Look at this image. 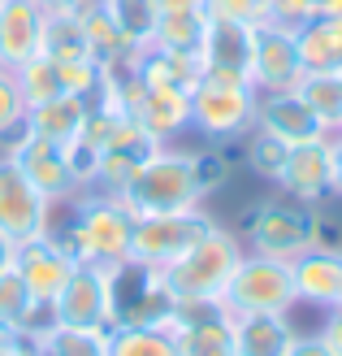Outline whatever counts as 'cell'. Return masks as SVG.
<instances>
[{
  "mask_svg": "<svg viewBox=\"0 0 342 356\" xmlns=\"http://www.w3.org/2000/svg\"><path fill=\"white\" fill-rule=\"evenodd\" d=\"M117 200L126 204L130 218H156V213L200 209L204 191H200V183H195V152L160 144L148 161L130 174V183L121 187Z\"/></svg>",
  "mask_w": 342,
  "mask_h": 356,
  "instance_id": "cell-1",
  "label": "cell"
},
{
  "mask_svg": "<svg viewBox=\"0 0 342 356\" xmlns=\"http://www.w3.org/2000/svg\"><path fill=\"white\" fill-rule=\"evenodd\" d=\"M52 235L61 239V248L78 265H117V261L130 257L135 218L126 213V204L117 200V195L83 191V200L74 204V222H69L65 230H52Z\"/></svg>",
  "mask_w": 342,
  "mask_h": 356,
  "instance_id": "cell-2",
  "label": "cell"
},
{
  "mask_svg": "<svg viewBox=\"0 0 342 356\" xmlns=\"http://www.w3.org/2000/svg\"><path fill=\"white\" fill-rule=\"evenodd\" d=\"M243 261V243L234 230L212 226L200 243H191L182 257L160 265V278L173 291V300H221L230 274Z\"/></svg>",
  "mask_w": 342,
  "mask_h": 356,
  "instance_id": "cell-3",
  "label": "cell"
},
{
  "mask_svg": "<svg viewBox=\"0 0 342 356\" xmlns=\"http://www.w3.org/2000/svg\"><path fill=\"white\" fill-rule=\"evenodd\" d=\"M256 100L260 92L247 79L200 74V83L191 87V127L204 135V144L221 148L256 127Z\"/></svg>",
  "mask_w": 342,
  "mask_h": 356,
  "instance_id": "cell-4",
  "label": "cell"
},
{
  "mask_svg": "<svg viewBox=\"0 0 342 356\" xmlns=\"http://www.w3.org/2000/svg\"><path fill=\"white\" fill-rule=\"evenodd\" d=\"M239 243L247 252L260 257H277V261H295L299 252H308L316 243V213L308 204H277L264 200L256 209H247V218L239 222Z\"/></svg>",
  "mask_w": 342,
  "mask_h": 356,
  "instance_id": "cell-5",
  "label": "cell"
},
{
  "mask_svg": "<svg viewBox=\"0 0 342 356\" xmlns=\"http://www.w3.org/2000/svg\"><path fill=\"white\" fill-rule=\"evenodd\" d=\"M295 305L299 300H295L291 261L260 257L243 248L239 270L230 274L225 291H221V309L225 313H291Z\"/></svg>",
  "mask_w": 342,
  "mask_h": 356,
  "instance_id": "cell-6",
  "label": "cell"
},
{
  "mask_svg": "<svg viewBox=\"0 0 342 356\" xmlns=\"http://www.w3.org/2000/svg\"><path fill=\"white\" fill-rule=\"evenodd\" d=\"M109 270V300H113V326H169L173 291L165 287L160 270L139 261H117Z\"/></svg>",
  "mask_w": 342,
  "mask_h": 356,
  "instance_id": "cell-7",
  "label": "cell"
},
{
  "mask_svg": "<svg viewBox=\"0 0 342 356\" xmlns=\"http://www.w3.org/2000/svg\"><path fill=\"white\" fill-rule=\"evenodd\" d=\"M217 226L200 209H182V213H156V218H135V235H130V261L139 265H169L173 257H182L191 243H200L208 230Z\"/></svg>",
  "mask_w": 342,
  "mask_h": 356,
  "instance_id": "cell-8",
  "label": "cell"
},
{
  "mask_svg": "<svg viewBox=\"0 0 342 356\" xmlns=\"http://www.w3.org/2000/svg\"><path fill=\"white\" fill-rule=\"evenodd\" d=\"M0 230L22 243L52 230V200L13 165V156L0 148Z\"/></svg>",
  "mask_w": 342,
  "mask_h": 356,
  "instance_id": "cell-9",
  "label": "cell"
},
{
  "mask_svg": "<svg viewBox=\"0 0 342 356\" xmlns=\"http://www.w3.org/2000/svg\"><path fill=\"white\" fill-rule=\"evenodd\" d=\"M0 148L13 156V165L22 170L52 204L83 195L78 183H74V170H69V152H65V144H52V139H40V135H31V131H17V135L5 139Z\"/></svg>",
  "mask_w": 342,
  "mask_h": 356,
  "instance_id": "cell-10",
  "label": "cell"
},
{
  "mask_svg": "<svg viewBox=\"0 0 342 356\" xmlns=\"http://www.w3.org/2000/svg\"><path fill=\"white\" fill-rule=\"evenodd\" d=\"M303 79L299 48H295V26L264 17L256 22V52H251V87L256 92H291Z\"/></svg>",
  "mask_w": 342,
  "mask_h": 356,
  "instance_id": "cell-11",
  "label": "cell"
},
{
  "mask_svg": "<svg viewBox=\"0 0 342 356\" xmlns=\"http://www.w3.org/2000/svg\"><path fill=\"white\" fill-rule=\"evenodd\" d=\"M74 265L78 261L65 252L52 230L48 235H35V239H22L13 248V270L40 305H52V300L61 296V287L69 282V274H74Z\"/></svg>",
  "mask_w": 342,
  "mask_h": 356,
  "instance_id": "cell-12",
  "label": "cell"
},
{
  "mask_svg": "<svg viewBox=\"0 0 342 356\" xmlns=\"http://www.w3.org/2000/svg\"><path fill=\"white\" fill-rule=\"evenodd\" d=\"M52 313L65 326H113V300H109V270L104 265H74L61 296L52 300Z\"/></svg>",
  "mask_w": 342,
  "mask_h": 356,
  "instance_id": "cell-13",
  "label": "cell"
},
{
  "mask_svg": "<svg viewBox=\"0 0 342 356\" xmlns=\"http://www.w3.org/2000/svg\"><path fill=\"white\" fill-rule=\"evenodd\" d=\"M251 52H256V22L208 17V35H204V48H200V74L251 83Z\"/></svg>",
  "mask_w": 342,
  "mask_h": 356,
  "instance_id": "cell-14",
  "label": "cell"
},
{
  "mask_svg": "<svg viewBox=\"0 0 342 356\" xmlns=\"http://www.w3.org/2000/svg\"><path fill=\"white\" fill-rule=\"evenodd\" d=\"M277 187L308 209L325 204L330 200V135L308 139V144H291V156H286Z\"/></svg>",
  "mask_w": 342,
  "mask_h": 356,
  "instance_id": "cell-15",
  "label": "cell"
},
{
  "mask_svg": "<svg viewBox=\"0 0 342 356\" xmlns=\"http://www.w3.org/2000/svg\"><path fill=\"white\" fill-rule=\"evenodd\" d=\"M48 13L35 0H0V65H26L44 52Z\"/></svg>",
  "mask_w": 342,
  "mask_h": 356,
  "instance_id": "cell-16",
  "label": "cell"
},
{
  "mask_svg": "<svg viewBox=\"0 0 342 356\" xmlns=\"http://www.w3.org/2000/svg\"><path fill=\"white\" fill-rule=\"evenodd\" d=\"M256 127L286 139V144H308V139H325L330 131L320 127V118L303 104V96L295 92H260L256 100Z\"/></svg>",
  "mask_w": 342,
  "mask_h": 356,
  "instance_id": "cell-17",
  "label": "cell"
},
{
  "mask_svg": "<svg viewBox=\"0 0 342 356\" xmlns=\"http://www.w3.org/2000/svg\"><path fill=\"white\" fill-rule=\"evenodd\" d=\"M291 278H295V300L312 309H330L342 305V252L334 248H308L291 261Z\"/></svg>",
  "mask_w": 342,
  "mask_h": 356,
  "instance_id": "cell-18",
  "label": "cell"
},
{
  "mask_svg": "<svg viewBox=\"0 0 342 356\" xmlns=\"http://www.w3.org/2000/svg\"><path fill=\"white\" fill-rule=\"evenodd\" d=\"M230 334L239 356H286L299 339L291 313H230Z\"/></svg>",
  "mask_w": 342,
  "mask_h": 356,
  "instance_id": "cell-19",
  "label": "cell"
},
{
  "mask_svg": "<svg viewBox=\"0 0 342 356\" xmlns=\"http://www.w3.org/2000/svg\"><path fill=\"white\" fill-rule=\"evenodd\" d=\"M295 48L303 74H338L342 70V13H320L295 26Z\"/></svg>",
  "mask_w": 342,
  "mask_h": 356,
  "instance_id": "cell-20",
  "label": "cell"
},
{
  "mask_svg": "<svg viewBox=\"0 0 342 356\" xmlns=\"http://www.w3.org/2000/svg\"><path fill=\"white\" fill-rule=\"evenodd\" d=\"M87 113H92V100L61 92V96L44 100V104H31L22 131L40 135V139H52V144H74L83 135V127H87Z\"/></svg>",
  "mask_w": 342,
  "mask_h": 356,
  "instance_id": "cell-21",
  "label": "cell"
},
{
  "mask_svg": "<svg viewBox=\"0 0 342 356\" xmlns=\"http://www.w3.org/2000/svg\"><path fill=\"white\" fill-rule=\"evenodd\" d=\"M135 118L160 139V144H169L178 131L191 127V92H182V87H152L148 92V87H143V100H139Z\"/></svg>",
  "mask_w": 342,
  "mask_h": 356,
  "instance_id": "cell-22",
  "label": "cell"
},
{
  "mask_svg": "<svg viewBox=\"0 0 342 356\" xmlns=\"http://www.w3.org/2000/svg\"><path fill=\"white\" fill-rule=\"evenodd\" d=\"M208 35V13L204 9H165L156 22L152 48L160 52H182V57H200Z\"/></svg>",
  "mask_w": 342,
  "mask_h": 356,
  "instance_id": "cell-23",
  "label": "cell"
},
{
  "mask_svg": "<svg viewBox=\"0 0 342 356\" xmlns=\"http://www.w3.org/2000/svg\"><path fill=\"white\" fill-rule=\"evenodd\" d=\"M109 339H113V326H65V322H57L40 339V352H48V356H109Z\"/></svg>",
  "mask_w": 342,
  "mask_h": 356,
  "instance_id": "cell-24",
  "label": "cell"
},
{
  "mask_svg": "<svg viewBox=\"0 0 342 356\" xmlns=\"http://www.w3.org/2000/svg\"><path fill=\"white\" fill-rule=\"evenodd\" d=\"M295 92L303 96V104L320 118V127L330 135L342 131V74H303L295 83Z\"/></svg>",
  "mask_w": 342,
  "mask_h": 356,
  "instance_id": "cell-25",
  "label": "cell"
},
{
  "mask_svg": "<svg viewBox=\"0 0 342 356\" xmlns=\"http://www.w3.org/2000/svg\"><path fill=\"white\" fill-rule=\"evenodd\" d=\"M109 356H178L173 326H113Z\"/></svg>",
  "mask_w": 342,
  "mask_h": 356,
  "instance_id": "cell-26",
  "label": "cell"
},
{
  "mask_svg": "<svg viewBox=\"0 0 342 356\" xmlns=\"http://www.w3.org/2000/svg\"><path fill=\"white\" fill-rule=\"evenodd\" d=\"M109 17L117 22L121 40L130 48H152V35H156V22H160V5L156 0H104Z\"/></svg>",
  "mask_w": 342,
  "mask_h": 356,
  "instance_id": "cell-27",
  "label": "cell"
},
{
  "mask_svg": "<svg viewBox=\"0 0 342 356\" xmlns=\"http://www.w3.org/2000/svg\"><path fill=\"white\" fill-rule=\"evenodd\" d=\"M286 156H291V144H286V139L268 135L260 127H251L243 135V161H247V170L256 178H264V183H277V178H282Z\"/></svg>",
  "mask_w": 342,
  "mask_h": 356,
  "instance_id": "cell-28",
  "label": "cell"
},
{
  "mask_svg": "<svg viewBox=\"0 0 342 356\" xmlns=\"http://www.w3.org/2000/svg\"><path fill=\"white\" fill-rule=\"evenodd\" d=\"M44 57H52V61L92 57V44H87V31H83V22H78V13H48Z\"/></svg>",
  "mask_w": 342,
  "mask_h": 356,
  "instance_id": "cell-29",
  "label": "cell"
},
{
  "mask_svg": "<svg viewBox=\"0 0 342 356\" xmlns=\"http://www.w3.org/2000/svg\"><path fill=\"white\" fill-rule=\"evenodd\" d=\"M78 22L87 31V44H92V57L96 61H113L117 52H126L130 44L121 40L117 22L109 17V9H104V0H87V5L78 9Z\"/></svg>",
  "mask_w": 342,
  "mask_h": 356,
  "instance_id": "cell-30",
  "label": "cell"
},
{
  "mask_svg": "<svg viewBox=\"0 0 342 356\" xmlns=\"http://www.w3.org/2000/svg\"><path fill=\"white\" fill-rule=\"evenodd\" d=\"M13 79H17V92H22V100H26V109L31 104H44V100H52V96H61L65 87H61V74H57V61L52 57H31L26 65H17L13 70Z\"/></svg>",
  "mask_w": 342,
  "mask_h": 356,
  "instance_id": "cell-31",
  "label": "cell"
},
{
  "mask_svg": "<svg viewBox=\"0 0 342 356\" xmlns=\"http://www.w3.org/2000/svg\"><path fill=\"white\" fill-rule=\"evenodd\" d=\"M35 305H40V300H35V296L26 291V282L17 278L13 265H9V270H0V326L22 330Z\"/></svg>",
  "mask_w": 342,
  "mask_h": 356,
  "instance_id": "cell-32",
  "label": "cell"
},
{
  "mask_svg": "<svg viewBox=\"0 0 342 356\" xmlns=\"http://www.w3.org/2000/svg\"><path fill=\"white\" fill-rule=\"evenodd\" d=\"M57 74H61V87L69 96H83V100H92L100 96V87H104V65L96 57H78V61H57Z\"/></svg>",
  "mask_w": 342,
  "mask_h": 356,
  "instance_id": "cell-33",
  "label": "cell"
},
{
  "mask_svg": "<svg viewBox=\"0 0 342 356\" xmlns=\"http://www.w3.org/2000/svg\"><path fill=\"white\" fill-rule=\"evenodd\" d=\"M22 122H26V100H22V92H17L13 70L0 65V144L22 131Z\"/></svg>",
  "mask_w": 342,
  "mask_h": 356,
  "instance_id": "cell-34",
  "label": "cell"
},
{
  "mask_svg": "<svg viewBox=\"0 0 342 356\" xmlns=\"http://www.w3.org/2000/svg\"><path fill=\"white\" fill-rule=\"evenodd\" d=\"M225 178H230V161H225V152H221L217 144L195 148V183H200L204 200H208L212 191H221V187H225Z\"/></svg>",
  "mask_w": 342,
  "mask_h": 356,
  "instance_id": "cell-35",
  "label": "cell"
},
{
  "mask_svg": "<svg viewBox=\"0 0 342 356\" xmlns=\"http://www.w3.org/2000/svg\"><path fill=\"white\" fill-rule=\"evenodd\" d=\"M208 17H234V22H264V5L260 0H204Z\"/></svg>",
  "mask_w": 342,
  "mask_h": 356,
  "instance_id": "cell-36",
  "label": "cell"
},
{
  "mask_svg": "<svg viewBox=\"0 0 342 356\" xmlns=\"http://www.w3.org/2000/svg\"><path fill=\"white\" fill-rule=\"evenodd\" d=\"M325 313V322H320V343H325L334 356H342V305H330V309H320Z\"/></svg>",
  "mask_w": 342,
  "mask_h": 356,
  "instance_id": "cell-37",
  "label": "cell"
},
{
  "mask_svg": "<svg viewBox=\"0 0 342 356\" xmlns=\"http://www.w3.org/2000/svg\"><path fill=\"white\" fill-rule=\"evenodd\" d=\"M330 195L342 200V131L330 135Z\"/></svg>",
  "mask_w": 342,
  "mask_h": 356,
  "instance_id": "cell-38",
  "label": "cell"
},
{
  "mask_svg": "<svg viewBox=\"0 0 342 356\" xmlns=\"http://www.w3.org/2000/svg\"><path fill=\"white\" fill-rule=\"evenodd\" d=\"M286 356H334L325 343H320V334H299V339L291 343V352Z\"/></svg>",
  "mask_w": 342,
  "mask_h": 356,
  "instance_id": "cell-39",
  "label": "cell"
},
{
  "mask_svg": "<svg viewBox=\"0 0 342 356\" xmlns=\"http://www.w3.org/2000/svg\"><path fill=\"white\" fill-rule=\"evenodd\" d=\"M35 5H40L44 13H78L87 0H35Z\"/></svg>",
  "mask_w": 342,
  "mask_h": 356,
  "instance_id": "cell-40",
  "label": "cell"
},
{
  "mask_svg": "<svg viewBox=\"0 0 342 356\" xmlns=\"http://www.w3.org/2000/svg\"><path fill=\"white\" fill-rule=\"evenodd\" d=\"M13 248H17V243L5 235V230H0V270H9V265H13Z\"/></svg>",
  "mask_w": 342,
  "mask_h": 356,
  "instance_id": "cell-41",
  "label": "cell"
},
{
  "mask_svg": "<svg viewBox=\"0 0 342 356\" xmlns=\"http://www.w3.org/2000/svg\"><path fill=\"white\" fill-rule=\"evenodd\" d=\"M156 5L165 13V9H204V0H156Z\"/></svg>",
  "mask_w": 342,
  "mask_h": 356,
  "instance_id": "cell-42",
  "label": "cell"
},
{
  "mask_svg": "<svg viewBox=\"0 0 342 356\" xmlns=\"http://www.w3.org/2000/svg\"><path fill=\"white\" fill-rule=\"evenodd\" d=\"M260 5H264V13H273V5H277V0H260Z\"/></svg>",
  "mask_w": 342,
  "mask_h": 356,
  "instance_id": "cell-43",
  "label": "cell"
},
{
  "mask_svg": "<svg viewBox=\"0 0 342 356\" xmlns=\"http://www.w3.org/2000/svg\"><path fill=\"white\" fill-rule=\"evenodd\" d=\"M17 356H40V352H17Z\"/></svg>",
  "mask_w": 342,
  "mask_h": 356,
  "instance_id": "cell-44",
  "label": "cell"
},
{
  "mask_svg": "<svg viewBox=\"0 0 342 356\" xmlns=\"http://www.w3.org/2000/svg\"><path fill=\"white\" fill-rule=\"evenodd\" d=\"M40 356H48V352H40Z\"/></svg>",
  "mask_w": 342,
  "mask_h": 356,
  "instance_id": "cell-45",
  "label": "cell"
},
{
  "mask_svg": "<svg viewBox=\"0 0 342 356\" xmlns=\"http://www.w3.org/2000/svg\"><path fill=\"white\" fill-rule=\"evenodd\" d=\"M338 74H342V70H338Z\"/></svg>",
  "mask_w": 342,
  "mask_h": 356,
  "instance_id": "cell-46",
  "label": "cell"
}]
</instances>
